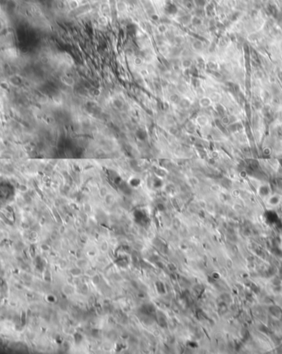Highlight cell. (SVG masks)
<instances>
[{"label": "cell", "instance_id": "obj_1", "mask_svg": "<svg viewBox=\"0 0 282 354\" xmlns=\"http://www.w3.org/2000/svg\"><path fill=\"white\" fill-rule=\"evenodd\" d=\"M5 24H6L5 22L0 18V33L5 30Z\"/></svg>", "mask_w": 282, "mask_h": 354}]
</instances>
